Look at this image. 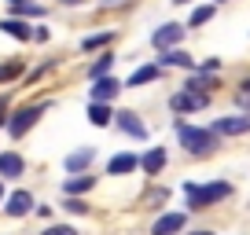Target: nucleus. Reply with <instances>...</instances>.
Masks as SVG:
<instances>
[{"label": "nucleus", "mask_w": 250, "mask_h": 235, "mask_svg": "<svg viewBox=\"0 0 250 235\" xmlns=\"http://www.w3.org/2000/svg\"><path fill=\"white\" fill-rule=\"evenodd\" d=\"M184 195H188V210H206V206H213V202H221V198L232 195V184H225V180L184 184Z\"/></svg>", "instance_id": "1"}, {"label": "nucleus", "mask_w": 250, "mask_h": 235, "mask_svg": "<svg viewBox=\"0 0 250 235\" xmlns=\"http://www.w3.org/2000/svg\"><path fill=\"white\" fill-rule=\"evenodd\" d=\"M177 136H180V143H184V151H191V155H206V151L217 147V133H213V129H195V125H184V121H180Z\"/></svg>", "instance_id": "2"}, {"label": "nucleus", "mask_w": 250, "mask_h": 235, "mask_svg": "<svg viewBox=\"0 0 250 235\" xmlns=\"http://www.w3.org/2000/svg\"><path fill=\"white\" fill-rule=\"evenodd\" d=\"M44 110H48V103H33V107H22V110H19V114L8 121V133L15 136V140H19V136H26V133H30V129L41 121V114H44Z\"/></svg>", "instance_id": "3"}, {"label": "nucleus", "mask_w": 250, "mask_h": 235, "mask_svg": "<svg viewBox=\"0 0 250 235\" xmlns=\"http://www.w3.org/2000/svg\"><path fill=\"white\" fill-rule=\"evenodd\" d=\"M210 129H213L217 136H243V133H250V114H228V118H217Z\"/></svg>", "instance_id": "4"}, {"label": "nucleus", "mask_w": 250, "mask_h": 235, "mask_svg": "<svg viewBox=\"0 0 250 235\" xmlns=\"http://www.w3.org/2000/svg\"><path fill=\"white\" fill-rule=\"evenodd\" d=\"M206 103H210V96L206 92H191V88H188V92H177L169 99V107L177 110V114H184V110H203Z\"/></svg>", "instance_id": "5"}, {"label": "nucleus", "mask_w": 250, "mask_h": 235, "mask_svg": "<svg viewBox=\"0 0 250 235\" xmlns=\"http://www.w3.org/2000/svg\"><path fill=\"white\" fill-rule=\"evenodd\" d=\"M180 40H184V26H177V22H166L162 30H155L151 44H155V48H173V44H180Z\"/></svg>", "instance_id": "6"}, {"label": "nucleus", "mask_w": 250, "mask_h": 235, "mask_svg": "<svg viewBox=\"0 0 250 235\" xmlns=\"http://www.w3.org/2000/svg\"><path fill=\"white\" fill-rule=\"evenodd\" d=\"M184 224H188V217H184V213H166V217H158V220H155L151 235H177Z\"/></svg>", "instance_id": "7"}, {"label": "nucleus", "mask_w": 250, "mask_h": 235, "mask_svg": "<svg viewBox=\"0 0 250 235\" xmlns=\"http://www.w3.org/2000/svg\"><path fill=\"white\" fill-rule=\"evenodd\" d=\"M4 210H8L11 217H26V213L33 210V195H30V191H15V195L8 198V206H4Z\"/></svg>", "instance_id": "8"}, {"label": "nucleus", "mask_w": 250, "mask_h": 235, "mask_svg": "<svg viewBox=\"0 0 250 235\" xmlns=\"http://www.w3.org/2000/svg\"><path fill=\"white\" fill-rule=\"evenodd\" d=\"M118 92H122V85H118L114 78H100V81H96V88H92V99L96 103H107V99H114Z\"/></svg>", "instance_id": "9"}, {"label": "nucleus", "mask_w": 250, "mask_h": 235, "mask_svg": "<svg viewBox=\"0 0 250 235\" xmlns=\"http://www.w3.org/2000/svg\"><path fill=\"white\" fill-rule=\"evenodd\" d=\"M118 129H122V133H129V136H136V140H144V136H147V129H144L140 121H136V114H129V110H122V114H118Z\"/></svg>", "instance_id": "10"}, {"label": "nucleus", "mask_w": 250, "mask_h": 235, "mask_svg": "<svg viewBox=\"0 0 250 235\" xmlns=\"http://www.w3.org/2000/svg\"><path fill=\"white\" fill-rule=\"evenodd\" d=\"M133 169H136V155H114L107 165L110 176H122V173H133Z\"/></svg>", "instance_id": "11"}, {"label": "nucleus", "mask_w": 250, "mask_h": 235, "mask_svg": "<svg viewBox=\"0 0 250 235\" xmlns=\"http://www.w3.org/2000/svg\"><path fill=\"white\" fill-rule=\"evenodd\" d=\"M88 188H96V176H85V173H81V176H70V180L62 184L66 195H85Z\"/></svg>", "instance_id": "12"}, {"label": "nucleus", "mask_w": 250, "mask_h": 235, "mask_svg": "<svg viewBox=\"0 0 250 235\" xmlns=\"http://www.w3.org/2000/svg\"><path fill=\"white\" fill-rule=\"evenodd\" d=\"M0 30L11 33V37H19V40H30V37H33V30L22 22V19H4V22H0Z\"/></svg>", "instance_id": "13"}, {"label": "nucleus", "mask_w": 250, "mask_h": 235, "mask_svg": "<svg viewBox=\"0 0 250 235\" xmlns=\"http://www.w3.org/2000/svg\"><path fill=\"white\" fill-rule=\"evenodd\" d=\"M162 165H166V151H162V147H155V151H147V155H144V173L158 176V173H162Z\"/></svg>", "instance_id": "14"}, {"label": "nucleus", "mask_w": 250, "mask_h": 235, "mask_svg": "<svg viewBox=\"0 0 250 235\" xmlns=\"http://www.w3.org/2000/svg\"><path fill=\"white\" fill-rule=\"evenodd\" d=\"M19 173H22V158H19L15 151L0 155V176H19Z\"/></svg>", "instance_id": "15"}, {"label": "nucleus", "mask_w": 250, "mask_h": 235, "mask_svg": "<svg viewBox=\"0 0 250 235\" xmlns=\"http://www.w3.org/2000/svg\"><path fill=\"white\" fill-rule=\"evenodd\" d=\"M92 158H96V151H92V147H81V151H74V155L66 158V169H70V173H78V169H85V165L92 162Z\"/></svg>", "instance_id": "16"}, {"label": "nucleus", "mask_w": 250, "mask_h": 235, "mask_svg": "<svg viewBox=\"0 0 250 235\" xmlns=\"http://www.w3.org/2000/svg\"><path fill=\"white\" fill-rule=\"evenodd\" d=\"M155 78H162V70L158 66H140V70L129 78V88H136V85H147V81H155Z\"/></svg>", "instance_id": "17"}, {"label": "nucleus", "mask_w": 250, "mask_h": 235, "mask_svg": "<svg viewBox=\"0 0 250 235\" xmlns=\"http://www.w3.org/2000/svg\"><path fill=\"white\" fill-rule=\"evenodd\" d=\"M166 66H180V70H195V59L188 52H166Z\"/></svg>", "instance_id": "18"}, {"label": "nucleus", "mask_w": 250, "mask_h": 235, "mask_svg": "<svg viewBox=\"0 0 250 235\" xmlns=\"http://www.w3.org/2000/svg\"><path fill=\"white\" fill-rule=\"evenodd\" d=\"M8 8L15 11V15H44V8H41V4H30V0H8Z\"/></svg>", "instance_id": "19"}, {"label": "nucleus", "mask_w": 250, "mask_h": 235, "mask_svg": "<svg viewBox=\"0 0 250 235\" xmlns=\"http://www.w3.org/2000/svg\"><path fill=\"white\" fill-rule=\"evenodd\" d=\"M88 121H92V125H110L107 103H92V107H88Z\"/></svg>", "instance_id": "20"}, {"label": "nucleus", "mask_w": 250, "mask_h": 235, "mask_svg": "<svg viewBox=\"0 0 250 235\" xmlns=\"http://www.w3.org/2000/svg\"><path fill=\"white\" fill-rule=\"evenodd\" d=\"M110 66H114V55H100V59L92 63V70H88V74H92V81L107 78V70H110Z\"/></svg>", "instance_id": "21"}, {"label": "nucleus", "mask_w": 250, "mask_h": 235, "mask_svg": "<svg viewBox=\"0 0 250 235\" xmlns=\"http://www.w3.org/2000/svg\"><path fill=\"white\" fill-rule=\"evenodd\" d=\"M19 74H22L19 63H4V66H0V81H11V78H19Z\"/></svg>", "instance_id": "22"}, {"label": "nucleus", "mask_w": 250, "mask_h": 235, "mask_svg": "<svg viewBox=\"0 0 250 235\" xmlns=\"http://www.w3.org/2000/svg\"><path fill=\"white\" fill-rule=\"evenodd\" d=\"M210 15H213V8H199L195 15H191V26H203V22H210Z\"/></svg>", "instance_id": "23"}, {"label": "nucleus", "mask_w": 250, "mask_h": 235, "mask_svg": "<svg viewBox=\"0 0 250 235\" xmlns=\"http://www.w3.org/2000/svg\"><path fill=\"white\" fill-rule=\"evenodd\" d=\"M66 210H74V213H88V206L81 202V198H74V195H66Z\"/></svg>", "instance_id": "24"}, {"label": "nucleus", "mask_w": 250, "mask_h": 235, "mask_svg": "<svg viewBox=\"0 0 250 235\" xmlns=\"http://www.w3.org/2000/svg\"><path fill=\"white\" fill-rule=\"evenodd\" d=\"M41 235H78L74 228H66V224H52L48 232H41Z\"/></svg>", "instance_id": "25"}, {"label": "nucleus", "mask_w": 250, "mask_h": 235, "mask_svg": "<svg viewBox=\"0 0 250 235\" xmlns=\"http://www.w3.org/2000/svg\"><path fill=\"white\" fill-rule=\"evenodd\" d=\"M107 40H110V33H103V37H88L85 48H100V44H107Z\"/></svg>", "instance_id": "26"}, {"label": "nucleus", "mask_w": 250, "mask_h": 235, "mask_svg": "<svg viewBox=\"0 0 250 235\" xmlns=\"http://www.w3.org/2000/svg\"><path fill=\"white\" fill-rule=\"evenodd\" d=\"M4 118H8V96H0V125H4Z\"/></svg>", "instance_id": "27"}, {"label": "nucleus", "mask_w": 250, "mask_h": 235, "mask_svg": "<svg viewBox=\"0 0 250 235\" xmlns=\"http://www.w3.org/2000/svg\"><path fill=\"white\" fill-rule=\"evenodd\" d=\"M243 96H250V78H247V81H243Z\"/></svg>", "instance_id": "28"}, {"label": "nucleus", "mask_w": 250, "mask_h": 235, "mask_svg": "<svg viewBox=\"0 0 250 235\" xmlns=\"http://www.w3.org/2000/svg\"><path fill=\"white\" fill-rule=\"evenodd\" d=\"M239 103H243V107H250V96H239Z\"/></svg>", "instance_id": "29"}, {"label": "nucleus", "mask_w": 250, "mask_h": 235, "mask_svg": "<svg viewBox=\"0 0 250 235\" xmlns=\"http://www.w3.org/2000/svg\"><path fill=\"white\" fill-rule=\"evenodd\" d=\"M62 4H85V0H62Z\"/></svg>", "instance_id": "30"}, {"label": "nucleus", "mask_w": 250, "mask_h": 235, "mask_svg": "<svg viewBox=\"0 0 250 235\" xmlns=\"http://www.w3.org/2000/svg\"><path fill=\"white\" fill-rule=\"evenodd\" d=\"M173 4H188V0H173Z\"/></svg>", "instance_id": "31"}, {"label": "nucleus", "mask_w": 250, "mask_h": 235, "mask_svg": "<svg viewBox=\"0 0 250 235\" xmlns=\"http://www.w3.org/2000/svg\"><path fill=\"white\" fill-rule=\"evenodd\" d=\"M0 198H4V184H0Z\"/></svg>", "instance_id": "32"}, {"label": "nucleus", "mask_w": 250, "mask_h": 235, "mask_svg": "<svg viewBox=\"0 0 250 235\" xmlns=\"http://www.w3.org/2000/svg\"><path fill=\"white\" fill-rule=\"evenodd\" d=\"M195 235H210V232H195Z\"/></svg>", "instance_id": "33"}, {"label": "nucleus", "mask_w": 250, "mask_h": 235, "mask_svg": "<svg viewBox=\"0 0 250 235\" xmlns=\"http://www.w3.org/2000/svg\"><path fill=\"white\" fill-rule=\"evenodd\" d=\"M213 4H221V0H213Z\"/></svg>", "instance_id": "34"}]
</instances>
